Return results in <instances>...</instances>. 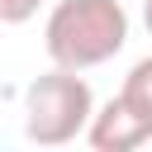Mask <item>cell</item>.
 <instances>
[{
    "label": "cell",
    "instance_id": "cell-1",
    "mask_svg": "<svg viewBox=\"0 0 152 152\" xmlns=\"http://www.w3.org/2000/svg\"><path fill=\"white\" fill-rule=\"evenodd\" d=\"M128 43V10L119 0H62L43 24V48L52 66L90 71L124 52Z\"/></svg>",
    "mask_w": 152,
    "mask_h": 152
},
{
    "label": "cell",
    "instance_id": "cell-2",
    "mask_svg": "<svg viewBox=\"0 0 152 152\" xmlns=\"http://www.w3.org/2000/svg\"><path fill=\"white\" fill-rule=\"evenodd\" d=\"M90 114H95V95H90V81L81 71L52 66L24 86V138L38 147L76 142L86 133Z\"/></svg>",
    "mask_w": 152,
    "mask_h": 152
},
{
    "label": "cell",
    "instance_id": "cell-3",
    "mask_svg": "<svg viewBox=\"0 0 152 152\" xmlns=\"http://www.w3.org/2000/svg\"><path fill=\"white\" fill-rule=\"evenodd\" d=\"M86 142L95 152H133V147L152 142V124L138 109H128L119 95H109L104 104H95V114L86 124Z\"/></svg>",
    "mask_w": 152,
    "mask_h": 152
},
{
    "label": "cell",
    "instance_id": "cell-4",
    "mask_svg": "<svg viewBox=\"0 0 152 152\" xmlns=\"http://www.w3.org/2000/svg\"><path fill=\"white\" fill-rule=\"evenodd\" d=\"M119 100H124L128 109H138V114L152 124V52L128 66V76H124V86H119Z\"/></svg>",
    "mask_w": 152,
    "mask_h": 152
},
{
    "label": "cell",
    "instance_id": "cell-5",
    "mask_svg": "<svg viewBox=\"0 0 152 152\" xmlns=\"http://www.w3.org/2000/svg\"><path fill=\"white\" fill-rule=\"evenodd\" d=\"M43 10V0H0V24H28Z\"/></svg>",
    "mask_w": 152,
    "mask_h": 152
},
{
    "label": "cell",
    "instance_id": "cell-6",
    "mask_svg": "<svg viewBox=\"0 0 152 152\" xmlns=\"http://www.w3.org/2000/svg\"><path fill=\"white\" fill-rule=\"evenodd\" d=\"M142 24H147V33H152V0H142Z\"/></svg>",
    "mask_w": 152,
    "mask_h": 152
}]
</instances>
